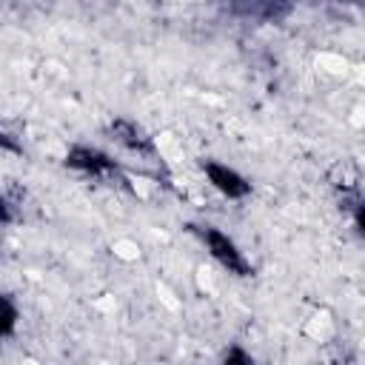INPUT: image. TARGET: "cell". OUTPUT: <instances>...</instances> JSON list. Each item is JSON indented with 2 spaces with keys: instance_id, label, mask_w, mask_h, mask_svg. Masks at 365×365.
I'll return each mask as SVG.
<instances>
[{
  "instance_id": "1",
  "label": "cell",
  "mask_w": 365,
  "mask_h": 365,
  "mask_svg": "<svg viewBox=\"0 0 365 365\" xmlns=\"http://www.w3.org/2000/svg\"><path fill=\"white\" fill-rule=\"evenodd\" d=\"M200 234H202V240H205L208 251L214 254V259H220V262H222L228 271H234V274H242V277H245V274H251L248 262L242 259V254L237 251V245H234V242H231L225 234H220L217 228H208V225H205Z\"/></svg>"
},
{
  "instance_id": "2",
  "label": "cell",
  "mask_w": 365,
  "mask_h": 365,
  "mask_svg": "<svg viewBox=\"0 0 365 365\" xmlns=\"http://www.w3.org/2000/svg\"><path fill=\"white\" fill-rule=\"evenodd\" d=\"M205 174H208L211 182H214L222 194H228V197H242V194H248V182H245L240 174H234L231 168L220 165V163H205Z\"/></svg>"
},
{
  "instance_id": "3",
  "label": "cell",
  "mask_w": 365,
  "mask_h": 365,
  "mask_svg": "<svg viewBox=\"0 0 365 365\" xmlns=\"http://www.w3.org/2000/svg\"><path fill=\"white\" fill-rule=\"evenodd\" d=\"M68 165L83 168V171H91V174H103V171H111L114 168V163L106 154L91 151V148H71L68 151Z\"/></svg>"
},
{
  "instance_id": "4",
  "label": "cell",
  "mask_w": 365,
  "mask_h": 365,
  "mask_svg": "<svg viewBox=\"0 0 365 365\" xmlns=\"http://www.w3.org/2000/svg\"><path fill=\"white\" fill-rule=\"evenodd\" d=\"M14 319H17L14 305H11L6 297H0V334H9V331L14 328Z\"/></svg>"
},
{
  "instance_id": "5",
  "label": "cell",
  "mask_w": 365,
  "mask_h": 365,
  "mask_svg": "<svg viewBox=\"0 0 365 365\" xmlns=\"http://www.w3.org/2000/svg\"><path fill=\"white\" fill-rule=\"evenodd\" d=\"M0 148H9V151H20V148H17V145H14V143H11V140H9L3 131H0Z\"/></svg>"
},
{
  "instance_id": "6",
  "label": "cell",
  "mask_w": 365,
  "mask_h": 365,
  "mask_svg": "<svg viewBox=\"0 0 365 365\" xmlns=\"http://www.w3.org/2000/svg\"><path fill=\"white\" fill-rule=\"evenodd\" d=\"M0 217H6V211H3V202H0Z\"/></svg>"
}]
</instances>
